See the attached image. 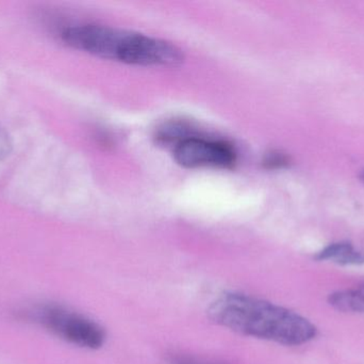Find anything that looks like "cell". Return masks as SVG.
Instances as JSON below:
<instances>
[{
	"label": "cell",
	"instance_id": "obj_9",
	"mask_svg": "<svg viewBox=\"0 0 364 364\" xmlns=\"http://www.w3.org/2000/svg\"><path fill=\"white\" fill-rule=\"evenodd\" d=\"M8 151V139L4 132H0V154L6 153Z\"/></svg>",
	"mask_w": 364,
	"mask_h": 364
},
{
	"label": "cell",
	"instance_id": "obj_3",
	"mask_svg": "<svg viewBox=\"0 0 364 364\" xmlns=\"http://www.w3.org/2000/svg\"><path fill=\"white\" fill-rule=\"evenodd\" d=\"M184 56L176 45L146 34L125 31L117 61L142 66H177Z\"/></svg>",
	"mask_w": 364,
	"mask_h": 364
},
{
	"label": "cell",
	"instance_id": "obj_8",
	"mask_svg": "<svg viewBox=\"0 0 364 364\" xmlns=\"http://www.w3.org/2000/svg\"><path fill=\"white\" fill-rule=\"evenodd\" d=\"M264 165L267 168L278 169L282 167H287L290 164V158L286 154L280 153V152H272L265 156Z\"/></svg>",
	"mask_w": 364,
	"mask_h": 364
},
{
	"label": "cell",
	"instance_id": "obj_4",
	"mask_svg": "<svg viewBox=\"0 0 364 364\" xmlns=\"http://www.w3.org/2000/svg\"><path fill=\"white\" fill-rule=\"evenodd\" d=\"M175 160L184 168H230L237 160L235 150L224 141L188 137L178 141Z\"/></svg>",
	"mask_w": 364,
	"mask_h": 364
},
{
	"label": "cell",
	"instance_id": "obj_1",
	"mask_svg": "<svg viewBox=\"0 0 364 364\" xmlns=\"http://www.w3.org/2000/svg\"><path fill=\"white\" fill-rule=\"evenodd\" d=\"M215 324L241 335L287 346H299L316 339L318 328L296 312L241 293H226L209 308Z\"/></svg>",
	"mask_w": 364,
	"mask_h": 364
},
{
	"label": "cell",
	"instance_id": "obj_7",
	"mask_svg": "<svg viewBox=\"0 0 364 364\" xmlns=\"http://www.w3.org/2000/svg\"><path fill=\"white\" fill-rule=\"evenodd\" d=\"M328 303L344 313L364 314V286L333 293L329 295Z\"/></svg>",
	"mask_w": 364,
	"mask_h": 364
},
{
	"label": "cell",
	"instance_id": "obj_5",
	"mask_svg": "<svg viewBox=\"0 0 364 364\" xmlns=\"http://www.w3.org/2000/svg\"><path fill=\"white\" fill-rule=\"evenodd\" d=\"M124 30L96 24L70 26L62 31L66 44L104 59L117 61Z\"/></svg>",
	"mask_w": 364,
	"mask_h": 364
},
{
	"label": "cell",
	"instance_id": "obj_6",
	"mask_svg": "<svg viewBox=\"0 0 364 364\" xmlns=\"http://www.w3.org/2000/svg\"><path fill=\"white\" fill-rule=\"evenodd\" d=\"M316 260L329 261L336 264L343 265H363L364 264V252L357 249L353 244L348 241L331 244L318 252Z\"/></svg>",
	"mask_w": 364,
	"mask_h": 364
},
{
	"label": "cell",
	"instance_id": "obj_2",
	"mask_svg": "<svg viewBox=\"0 0 364 364\" xmlns=\"http://www.w3.org/2000/svg\"><path fill=\"white\" fill-rule=\"evenodd\" d=\"M27 316L55 337L79 348L98 350L106 341V333L100 324L63 306H38L29 310Z\"/></svg>",
	"mask_w": 364,
	"mask_h": 364
},
{
	"label": "cell",
	"instance_id": "obj_11",
	"mask_svg": "<svg viewBox=\"0 0 364 364\" xmlns=\"http://www.w3.org/2000/svg\"><path fill=\"white\" fill-rule=\"evenodd\" d=\"M361 181H363V183L364 184V170L363 171V173H361Z\"/></svg>",
	"mask_w": 364,
	"mask_h": 364
},
{
	"label": "cell",
	"instance_id": "obj_10",
	"mask_svg": "<svg viewBox=\"0 0 364 364\" xmlns=\"http://www.w3.org/2000/svg\"><path fill=\"white\" fill-rule=\"evenodd\" d=\"M171 364H197L192 359L183 358V357H179V358H175Z\"/></svg>",
	"mask_w": 364,
	"mask_h": 364
}]
</instances>
